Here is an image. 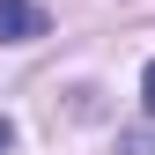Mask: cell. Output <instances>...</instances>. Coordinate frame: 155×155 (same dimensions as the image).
Wrapping results in <instances>:
<instances>
[{"label": "cell", "mask_w": 155, "mask_h": 155, "mask_svg": "<svg viewBox=\"0 0 155 155\" xmlns=\"http://www.w3.org/2000/svg\"><path fill=\"white\" fill-rule=\"evenodd\" d=\"M15 148V118H0V155H8Z\"/></svg>", "instance_id": "cell-3"}, {"label": "cell", "mask_w": 155, "mask_h": 155, "mask_svg": "<svg viewBox=\"0 0 155 155\" xmlns=\"http://www.w3.org/2000/svg\"><path fill=\"white\" fill-rule=\"evenodd\" d=\"M140 111L155 118V59H148V74H140Z\"/></svg>", "instance_id": "cell-2"}, {"label": "cell", "mask_w": 155, "mask_h": 155, "mask_svg": "<svg viewBox=\"0 0 155 155\" xmlns=\"http://www.w3.org/2000/svg\"><path fill=\"white\" fill-rule=\"evenodd\" d=\"M45 30H52V15L37 0H0V45H37Z\"/></svg>", "instance_id": "cell-1"}]
</instances>
